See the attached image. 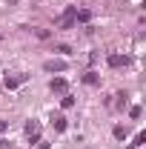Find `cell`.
I'll return each mask as SVG.
<instances>
[{
	"mask_svg": "<svg viewBox=\"0 0 146 149\" xmlns=\"http://www.w3.org/2000/svg\"><path fill=\"white\" fill-rule=\"evenodd\" d=\"M43 69H46V72H63V69H66V63H63V60H46V66H43Z\"/></svg>",
	"mask_w": 146,
	"mask_h": 149,
	"instance_id": "2",
	"label": "cell"
},
{
	"mask_svg": "<svg viewBox=\"0 0 146 149\" xmlns=\"http://www.w3.org/2000/svg\"><path fill=\"white\" fill-rule=\"evenodd\" d=\"M74 12H77V9H69V12H66L63 17L57 20V26H60V29H69V26L74 23Z\"/></svg>",
	"mask_w": 146,
	"mask_h": 149,
	"instance_id": "1",
	"label": "cell"
},
{
	"mask_svg": "<svg viewBox=\"0 0 146 149\" xmlns=\"http://www.w3.org/2000/svg\"><path fill=\"white\" fill-rule=\"evenodd\" d=\"M115 138H126V129L123 126H115Z\"/></svg>",
	"mask_w": 146,
	"mask_h": 149,
	"instance_id": "9",
	"label": "cell"
},
{
	"mask_svg": "<svg viewBox=\"0 0 146 149\" xmlns=\"http://www.w3.org/2000/svg\"><path fill=\"white\" fill-rule=\"evenodd\" d=\"M52 123H55V129H57V132L66 129V118H63V115H55V118H52Z\"/></svg>",
	"mask_w": 146,
	"mask_h": 149,
	"instance_id": "5",
	"label": "cell"
},
{
	"mask_svg": "<svg viewBox=\"0 0 146 149\" xmlns=\"http://www.w3.org/2000/svg\"><path fill=\"white\" fill-rule=\"evenodd\" d=\"M26 132H29V138H37V132H40V126H37L35 120H29V123H26Z\"/></svg>",
	"mask_w": 146,
	"mask_h": 149,
	"instance_id": "6",
	"label": "cell"
},
{
	"mask_svg": "<svg viewBox=\"0 0 146 149\" xmlns=\"http://www.w3.org/2000/svg\"><path fill=\"white\" fill-rule=\"evenodd\" d=\"M129 63V57L123 55H109V66H115V69H120V66H126Z\"/></svg>",
	"mask_w": 146,
	"mask_h": 149,
	"instance_id": "3",
	"label": "cell"
},
{
	"mask_svg": "<svg viewBox=\"0 0 146 149\" xmlns=\"http://www.w3.org/2000/svg\"><path fill=\"white\" fill-rule=\"evenodd\" d=\"M83 80H86L89 86H95V83H97V74H95V72H89V74H86V77H83Z\"/></svg>",
	"mask_w": 146,
	"mask_h": 149,
	"instance_id": "7",
	"label": "cell"
},
{
	"mask_svg": "<svg viewBox=\"0 0 146 149\" xmlns=\"http://www.w3.org/2000/svg\"><path fill=\"white\" fill-rule=\"evenodd\" d=\"M69 106H74V97H72V95H66V97H63V109H69Z\"/></svg>",
	"mask_w": 146,
	"mask_h": 149,
	"instance_id": "8",
	"label": "cell"
},
{
	"mask_svg": "<svg viewBox=\"0 0 146 149\" xmlns=\"http://www.w3.org/2000/svg\"><path fill=\"white\" fill-rule=\"evenodd\" d=\"M49 89H52V92H66V80H63V77H57V80H52V83H49Z\"/></svg>",
	"mask_w": 146,
	"mask_h": 149,
	"instance_id": "4",
	"label": "cell"
},
{
	"mask_svg": "<svg viewBox=\"0 0 146 149\" xmlns=\"http://www.w3.org/2000/svg\"><path fill=\"white\" fill-rule=\"evenodd\" d=\"M0 132H6V120H0Z\"/></svg>",
	"mask_w": 146,
	"mask_h": 149,
	"instance_id": "10",
	"label": "cell"
}]
</instances>
